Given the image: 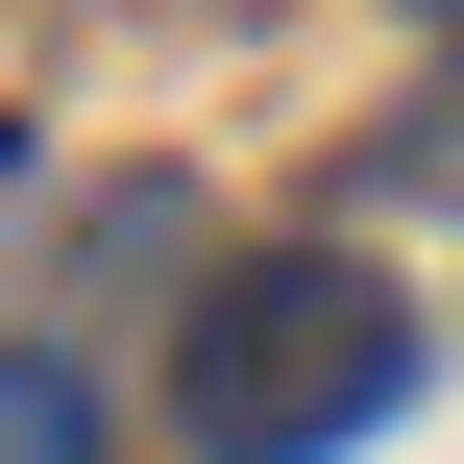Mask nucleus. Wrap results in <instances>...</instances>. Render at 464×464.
<instances>
[{"mask_svg":"<svg viewBox=\"0 0 464 464\" xmlns=\"http://www.w3.org/2000/svg\"><path fill=\"white\" fill-rule=\"evenodd\" d=\"M392 392H416V318H392V269H343V245L220 269V294H196V343H171L196 464H343Z\"/></svg>","mask_w":464,"mask_h":464,"instance_id":"obj_1","label":"nucleus"},{"mask_svg":"<svg viewBox=\"0 0 464 464\" xmlns=\"http://www.w3.org/2000/svg\"><path fill=\"white\" fill-rule=\"evenodd\" d=\"M440 24H464V0H440Z\"/></svg>","mask_w":464,"mask_h":464,"instance_id":"obj_4","label":"nucleus"},{"mask_svg":"<svg viewBox=\"0 0 464 464\" xmlns=\"http://www.w3.org/2000/svg\"><path fill=\"white\" fill-rule=\"evenodd\" d=\"M0 464H98V392H73L49 343H0Z\"/></svg>","mask_w":464,"mask_h":464,"instance_id":"obj_2","label":"nucleus"},{"mask_svg":"<svg viewBox=\"0 0 464 464\" xmlns=\"http://www.w3.org/2000/svg\"><path fill=\"white\" fill-rule=\"evenodd\" d=\"M416 196H464V49H440V98H416Z\"/></svg>","mask_w":464,"mask_h":464,"instance_id":"obj_3","label":"nucleus"}]
</instances>
